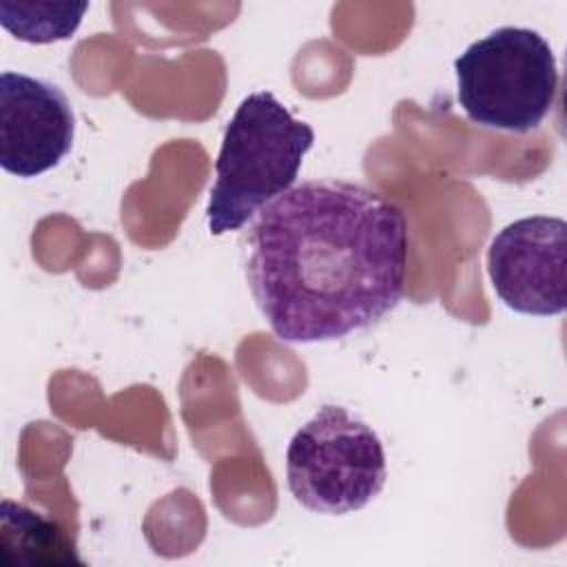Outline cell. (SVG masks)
<instances>
[{
	"label": "cell",
	"mask_w": 567,
	"mask_h": 567,
	"mask_svg": "<svg viewBox=\"0 0 567 567\" xmlns=\"http://www.w3.org/2000/svg\"><path fill=\"white\" fill-rule=\"evenodd\" d=\"M248 244L250 292L286 343L372 328L403 297L408 219L365 186L341 179L292 186L257 213Z\"/></svg>",
	"instance_id": "6da1fadb"
},
{
	"label": "cell",
	"mask_w": 567,
	"mask_h": 567,
	"mask_svg": "<svg viewBox=\"0 0 567 567\" xmlns=\"http://www.w3.org/2000/svg\"><path fill=\"white\" fill-rule=\"evenodd\" d=\"M312 144V126L297 120L270 91L246 95L224 128L215 159L206 206L210 235L241 228L290 190Z\"/></svg>",
	"instance_id": "7a4b0ae2"
},
{
	"label": "cell",
	"mask_w": 567,
	"mask_h": 567,
	"mask_svg": "<svg viewBox=\"0 0 567 567\" xmlns=\"http://www.w3.org/2000/svg\"><path fill=\"white\" fill-rule=\"evenodd\" d=\"M456 100L485 128L536 131L558 93V62L534 29L501 27L472 42L456 60Z\"/></svg>",
	"instance_id": "3957f363"
},
{
	"label": "cell",
	"mask_w": 567,
	"mask_h": 567,
	"mask_svg": "<svg viewBox=\"0 0 567 567\" xmlns=\"http://www.w3.org/2000/svg\"><path fill=\"white\" fill-rule=\"evenodd\" d=\"M385 478L379 434L341 405H321L286 450L288 489L315 514L357 512L383 489Z\"/></svg>",
	"instance_id": "277c9868"
},
{
	"label": "cell",
	"mask_w": 567,
	"mask_h": 567,
	"mask_svg": "<svg viewBox=\"0 0 567 567\" xmlns=\"http://www.w3.org/2000/svg\"><path fill=\"white\" fill-rule=\"evenodd\" d=\"M567 224L532 215L507 224L487 248V275L498 299L520 315L551 317L567 306Z\"/></svg>",
	"instance_id": "5b68a950"
},
{
	"label": "cell",
	"mask_w": 567,
	"mask_h": 567,
	"mask_svg": "<svg viewBox=\"0 0 567 567\" xmlns=\"http://www.w3.org/2000/svg\"><path fill=\"white\" fill-rule=\"evenodd\" d=\"M75 115L64 91L42 78L0 73V166L16 177L55 168L73 146Z\"/></svg>",
	"instance_id": "8992f818"
},
{
	"label": "cell",
	"mask_w": 567,
	"mask_h": 567,
	"mask_svg": "<svg viewBox=\"0 0 567 567\" xmlns=\"http://www.w3.org/2000/svg\"><path fill=\"white\" fill-rule=\"evenodd\" d=\"M89 2H11L0 0V22L18 40L47 44L75 33Z\"/></svg>",
	"instance_id": "52a82bcc"
}]
</instances>
